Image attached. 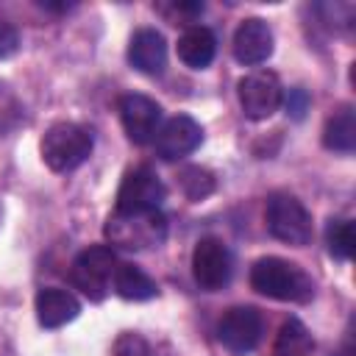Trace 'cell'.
Instances as JSON below:
<instances>
[{"label": "cell", "instance_id": "6da1fadb", "mask_svg": "<svg viewBox=\"0 0 356 356\" xmlns=\"http://www.w3.org/2000/svg\"><path fill=\"white\" fill-rule=\"evenodd\" d=\"M250 286L273 300H284V303H309L314 298V281L312 275L286 259L278 256H264L259 261H253L250 267Z\"/></svg>", "mask_w": 356, "mask_h": 356}, {"label": "cell", "instance_id": "7a4b0ae2", "mask_svg": "<svg viewBox=\"0 0 356 356\" xmlns=\"http://www.w3.org/2000/svg\"><path fill=\"white\" fill-rule=\"evenodd\" d=\"M103 234L108 239V248H122V250L159 248L167 239V217L161 214V209L114 211L108 214Z\"/></svg>", "mask_w": 356, "mask_h": 356}, {"label": "cell", "instance_id": "3957f363", "mask_svg": "<svg viewBox=\"0 0 356 356\" xmlns=\"http://www.w3.org/2000/svg\"><path fill=\"white\" fill-rule=\"evenodd\" d=\"M95 147L92 131L78 122H56L42 136V159L53 172H70L81 167Z\"/></svg>", "mask_w": 356, "mask_h": 356}, {"label": "cell", "instance_id": "277c9868", "mask_svg": "<svg viewBox=\"0 0 356 356\" xmlns=\"http://www.w3.org/2000/svg\"><path fill=\"white\" fill-rule=\"evenodd\" d=\"M117 264H120V259H117L114 248L92 245L75 256V261L70 267V281L89 300H103L111 289V278H114Z\"/></svg>", "mask_w": 356, "mask_h": 356}, {"label": "cell", "instance_id": "5b68a950", "mask_svg": "<svg viewBox=\"0 0 356 356\" xmlns=\"http://www.w3.org/2000/svg\"><path fill=\"white\" fill-rule=\"evenodd\" d=\"M267 228L278 242L303 248L312 239V214L309 209L289 192H273L267 197Z\"/></svg>", "mask_w": 356, "mask_h": 356}, {"label": "cell", "instance_id": "8992f818", "mask_svg": "<svg viewBox=\"0 0 356 356\" xmlns=\"http://www.w3.org/2000/svg\"><path fill=\"white\" fill-rule=\"evenodd\" d=\"M236 95H239V106H242L245 117H250V120L273 117L284 100L281 81L270 70H256V72H248L245 78H239Z\"/></svg>", "mask_w": 356, "mask_h": 356}, {"label": "cell", "instance_id": "52a82bcc", "mask_svg": "<svg viewBox=\"0 0 356 356\" xmlns=\"http://www.w3.org/2000/svg\"><path fill=\"white\" fill-rule=\"evenodd\" d=\"M192 275L200 289L217 292L231 281V250L222 239L206 236L192 250Z\"/></svg>", "mask_w": 356, "mask_h": 356}, {"label": "cell", "instance_id": "ba28073f", "mask_svg": "<svg viewBox=\"0 0 356 356\" xmlns=\"http://www.w3.org/2000/svg\"><path fill=\"white\" fill-rule=\"evenodd\" d=\"M167 189L161 178L150 167H134L122 175V184L117 189V209L114 211H147L159 209Z\"/></svg>", "mask_w": 356, "mask_h": 356}, {"label": "cell", "instance_id": "9c48e42d", "mask_svg": "<svg viewBox=\"0 0 356 356\" xmlns=\"http://www.w3.org/2000/svg\"><path fill=\"white\" fill-rule=\"evenodd\" d=\"M261 328H264L261 314L253 306H234L222 314V320L217 325V337L231 353L245 356L259 345Z\"/></svg>", "mask_w": 356, "mask_h": 356}, {"label": "cell", "instance_id": "30bf717a", "mask_svg": "<svg viewBox=\"0 0 356 356\" xmlns=\"http://www.w3.org/2000/svg\"><path fill=\"white\" fill-rule=\"evenodd\" d=\"M120 120L134 145H147L156 139L161 128V106L147 95H122L120 103Z\"/></svg>", "mask_w": 356, "mask_h": 356}, {"label": "cell", "instance_id": "8fae6325", "mask_svg": "<svg viewBox=\"0 0 356 356\" xmlns=\"http://www.w3.org/2000/svg\"><path fill=\"white\" fill-rule=\"evenodd\" d=\"M156 153L167 161H175V159H184L189 156L200 142H203V128L197 120H192L189 114H178L172 120H167L159 134H156Z\"/></svg>", "mask_w": 356, "mask_h": 356}, {"label": "cell", "instance_id": "7c38bea8", "mask_svg": "<svg viewBox=\"0 0 356 356\" xmlns=\"http://www.w3.org/2000/svg\"><path fill=\"white\" fill-rule=\"evenodd\" d=\"M231 47H234V58L239 64H248V67L264 64L273 56V31L264 19L248 17L234 31V44Z\"/></svg>", "mask_w": 356, "mask_h": 356}, {"label": "cell", "instance_id": "4fadbf2b", "mask_svg": "<svg viewBox=\"0 0 356 356\" xmlns=\"http://www.w3.org/2000/svg\"><path fill=\"white\" fill-rule=\"evenodd\" d=\"M128 61L145 75H161L167 67V42L156 28H139L128 44Z\"/></svg>", "mask_w": 356, "mask_h": 356}, {"label": "cell", "instance_id": "5bb4252c", "mask_svg": "<svg viewBox=\"0 0 356 356\" xmlns=\"http://www.w3.org/2000/svg\"><path fill=\"white\" fill-rule=\"evenodd\" d=\"M81 312L78 298L70 289H58V286H44L36 295V320L44 328H61L67 323H72Z\"/></svg>", "mask_w": 356, "mask_h": 356}, {"label": "cell", "instance_id": "9a60e30c", "mask_svg": "<svg viewBox=\"0 0 356 356\" xmlns=\"http://www.w3.org/2000/svg\"><path fill=\"white\" fill-rule=\"evenodd\" d=\"M217 56V39L206 25H189L178 36V58L192 70H206Z\"/></svg>", "mask_w": 356, "mask_h": 356}, {"label": "cell", "instance_id": "2e32d148", "mask_svg": "<svg viewBox=\"0 0 356 356\" xmlns=\"http://www.w3.org/2000/svg\"><path fill=\"white\" fill-rule=\"evenodd\" d=\"M111 289L125 300H150V298L159 295L156 281L142 267H136L131 261H120L117 264L114 278H111Z\"/></svg>", "mask_w": 356, "mask_h": 356}, {"label": "cell", "instance_id": "e0dca14e", "mask_svg": "<svg viewBox=\"0 0 356 356\" xmlns=\"http://www.w3.org/2000/svg\"><path fill=\"white\" fill-rule=\"evenodd\" d=\"M323 145L334 153H353L356 147V117L350 106H342L325 120L323 128Z\"/></svg>", "mask_w": 356, "mask_h": 356}, {"label": "cell", "instance_id": "ac0fdd59", "mask_svg": "<svg viewBox=\"0 0 356 356\" xmlns=\"http://www.w3.org/2000/svg\"><path fill=\"white\" fill-rule=\"evenodd\" d=\"M312 350H314V339H312L309 328L298 317H289L278 328L273 356H312Z\"/></svg>", "mask_w": 356, "mask_h": 356}, {"label": "cell", "instance_id": "d6986e66", "mask_svg": "<svg viewBox=\"0 0 356 356\" xmlns=\"http://www.w3.org/2000/svg\"><path fill=\"white\" fill-rule=\"evenodd\" d=\"M353 242H356V234H353V220H345V217H337L325 225V245H328V253L339 261H348L353 256Z\"/></svg>", "mask_w": 356, "mask_h": 356}, {"label": "cell", "instance_id": "ffe728a7", "mask_svg": "<svg viewBox=\"0 0 356 356\" xmlns=\"http://www.w3.org/2000/svg\"><path fill=\"white\" fill-rule=\"evenodd\" d=\"M178 178H181L184 195H186L192 203L206 200V197L214 192V175H211L206 167H186V170H181Z\"/></svg>", "mask_w": 356, "mask_h": 356}, {"label": "cell", "instance_id": "44dd1931", "mask_svg": "<svg viewBox=\"0 0 356 356\" xmlns=\"http://www.w3.org/2000/svg\"><path fill=\"white\" fill-rule=\"evenodd\" d=\"M114 356H159L156 348L136 331H122L114 339Z\"/></svg>", "mask_w": 356, "mask_h": 356}, {"label": "cell", "instance_id": "7402d4cb", "mask_svg": "<svg viewBox=\"0 0 356 356\" xmlns=\"http://www.w3.org/2000/svg\"><path fill=\"white\" fill-rule=\"evenodd\" d=\"M19 47V33L11 22H3L0 19V58H8L14 50Z\"/></svg>", "mask_w": 356, "mask_h": 356}, {"label": "cell", "instance_id": "603a6c76", "mask_svg": "<svg viewBox=\"0 0 356 356\" xmlns=\"http://www.w3.org/2000/svg\"><path fill=\"white\" fill-rule=\"evenodd\" d=\"M281 103H286V111H289L295 120H300V117L306 114V108H309V95H306L303 89H289L286 100H281Z\"/></svg>", "mask_w": 356, "mask_h": 356}]
</instances>
